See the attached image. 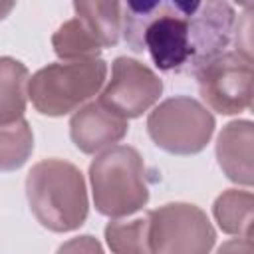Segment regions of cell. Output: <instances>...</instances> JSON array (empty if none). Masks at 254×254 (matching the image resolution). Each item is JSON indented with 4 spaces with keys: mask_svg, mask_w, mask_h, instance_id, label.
<instances>
[{
    "mask_svg": "<svg viewBox=\"0 0 254 254\" xmlns=\"http://www.w3.org/2000/svg\"><path fill=\"white\" fill-rule=\"evenodd\" d=\"M34 151V133L26 119L0 125V173L18 171Z\"/></svg>",
    "mask_w": 254,
    "mask_h": 254,
    "instance_id": "15",
    "label": "cell"
},
{
    "mask_svg": "<svg viewBox=\"0 0 254 254\" xmlns=\"http://www.w3.org/2000/svg\"><path fill=\"white\" fill-rule=\"evenodd\" d=\"M75 16L93 34L101 50L115 48L121 38L123 26V4L121 2H101V0H77L73 2Z\"/></svg>",
    "mask_w": 254,
    "mask_h": 254,
    "instance_id": "12",
    "label": "cell"
},
{
    "mask_svg": "<svg viewBox=\"0 0 254 254\" xmlns=\"http://www.w3.org/2000/svg\"><path fill=\"white\" fill-rule=\"evenodd\" d=\"M216 254H252V238L238 236L234 240H228L216 250Z\"/></svg>",
    "mask_w": 254,
    "mask_h": 254,
    "instance_id": "18",
    "label": "cell"
},
{
    "mask_svg": "<svg viewBox=\"0 0 254 254\" xmlns=\"http://www.w3.org/2000/svg\"><path fill=\"white\" fill-rule=\"evenodd\" d=\"M212 216L218 228L232 236L252 238L254 196L250 190L226 189L212 202Z\"/></svg>",
    "mask_w": 254,
    "mask_h": 254,
    "instance_id": "13",
    "label": "cell"
},
{
    "mask_svg": "<svg viewBox=\"0 0 254 254\" xmlns=\"http://www.w3.org/2000/svg\"><path fill=\"white\" fill-rule=\"evenodd\" d=\"M26 198L36 220L58 234L77 230L89 212L83 173L69 161L44 159L26 177Z\"/></svg>",
    "mask_w": 254,
    "mask_h": 254,
    "instance_id": "2",
    "label": "cell"
},
{
    "mask_svg": "<svg viewBox=\"0 0 254 254\" xmlns=\"http://www.w3.org/2000/svg\"><path fill=\"white\" fill-rule=\"evenodd\" d=\"M163 93V79L143 62L119 56L111 64V79L97 101L123 119H137L149 111Z\"/></svg>",
    "mask_w": 254,
    "mask_h": 254,
    "instance_id": "8",
    "label": "cell"
},
{
    "mask_svg": "<svg viewBox=\"0 0 254 254\" xmlns=\"http://www.w3.org/2000/svg\"><path fill=\"white\" fill-rule=\"evenodd\" d=\"M28 67L10 56H0V125L24 119L28 103Z\"/></svg>",
    "mask_w": 254,
    "mask_h": 254,
    "instance_id": "11",
    "label": "cell"
},
{
    "mask_svg": "<svg viewBox=\"0 0 254 254\" xmlns=\"http://www.w3.org/2000/svg\"><path fill=\"white\" fill-rule=\"evenodd\" d=\"M254 123L250 119H236L222 127L216 137V161L228 181L252 187L254 185Z\"/></svg>",
    "mask_w": 254,
    "mask_h": 254,
    "instance_id": "10",
    "label": "cell"
},
{
    "mask_svg": "<svg viewBox=\"0 0 254 254\" xmlns=\"http://www.w3.org/2000/svg\"><path fill=\"white\" fill-rule=\"evenodd\" d=\"M56 254H105L101 242L91 234H81L75 238L65 240Z\"/></svg>",
    "mask_w": 254,
    "mask_h": 254,
    "instance_id": "17",
    "label": "cell"
},
{
    "mask_svg": "<svg viewBox=\"0 0 254 254\" xmlns=\"http://www.w3.org/2000/svg\"><path fill=\"white\" fill-rule=\"evenodd\" d=\"M16 8V4L14 2H0V20H4L12 10Z\"/></svg>",
    "mask_w": 254,
    "mask_h": 254,
    "instance_id": "19",
    "label": "cell"
},
{
    "mask_svg": "<svg viewBox=\"0 0 254 254\" xmlns=\"http://www.w3.org/2000/svg\"><path fill=\"white\" fill-rule=\"evenodd\" d=\"M147 218L109 220L105 224V242L113 254H149Z\"/></svg>",
    "mask_w": 254,
    "mask_h": 254,
    "instance_id": "16",
    "label": "cell"
},
{
    "mask_svg": "<svg viewBox=\"0 0 254 254\" xmlns=\"http://www.w3.org/2000/svg\"><path fill=\"white\" fill-rule=\"evenodd\" d=\"M236 12L220 0H133L123 4L121 32L133 52H147L155 67L196 73L226 52Z\"/></svg>",
    "mask_w": 254,
    "mask_h": 254,
    "instance_id": "1",
    "label": "cell"
},
{
    "mask_svg": "<svg viewBox=\"0 0 254 254\" xmlns=\"http://www.w3.org/2000/svg\"><path fill=\"white\" fill-rule=\"evenodd\" d=\"M107 79V62L101 58L81 62H56L28 79V99L48 117H64L95 97Z\"/></svg>",
    "mask_w": 254,
    "mask_h": 254,
    "instance_id": "4",
    "label": "cell"
},
{
    "mask_svg": "<svg viewBox=\"0 0 254 254\" xmlns=\"http://www.w3.org/2000/svg\"><path fill=\"white\" fill-rule=\"evenodd\" d=\"M196 87L204 107L220 115H238L252 105V60L224 52L206 62L196 73Z\"/></svg>",
    "mask_w": 254,
    "mask_h": 254,
    "instance_id": "7",
    "label": "cell"
},
{
    "mask_svg": "<svg viewBox=\"0 0 254 254\" xmlns=\"http://www.w3.org/2000/svg\"><path fill=\"white\" fill-rule=\"evenodd\" d=\"M216 121L210 109L189 95H175L161 101L147 117L151 141L171 155L200 153L214 133Z\"/></svg>",
    "mask_w": 254,
    "mask_h": 254,
    "instance_id": "5",
    "label": "cell"
},
{
    "mask_svg": "<svg viewBox=\"0 0 254 254\" xmlns=\"http://www.w3.org/2000/svg\"><path fill=\"white\" fill-rule=\"evenodd\" d=\"M93 206L109 218L129 216L149 202L145 161L131 145H115L89 163Z\"/></svg>",
    "mask_w": 254,
    "mask_h": 254,
    "instance_id": "3",
    "label": "cell"
},
{
    "mask_svg": "<svg viewBox=\"0 0 254 254\" xmlns=\"http://www.w3.org/2000/svg\"><path fill=\"white\" fill-rule=\"evenodd\" d=\"M149 254H210L216 230L190 202H167L147 212Z\"/></svg>",
    "mask_w": 254,
    "mask_h": 254,
    "instance_id": "6",
    "label": "cell"
},
{
    "mask_svg": "<svg viewBox=\"0 0 254 254\" xmlns=\"http://www.w3.org/2000/svg\"><path fill=\"white\" fill-rule=\"evenodd\" d=\"M127 131V119L115 115L97 99L81 105L69 119V137L85 155H95L115 147V143H119Z\"/></svg>",
    "mask_w": 254,
    "mask_h": 254,
    "instance_id": "9",
    "label": "cell"
},
{
    "mask_svg": "<svg viewBox=\"0 0 254 254\" xmlns=\"http://www.w3.org/2000/svg\"><path fill=\"white\" fill-rule=\"evenodd\" d=\"M52 48L56 56L64 62H81L95 60L101 54V46L93 38V34L85 28V24L73 16L65 20L52 36Z\"/></svg>",
    "mask_w": 254,
    "mask_h": 254,
    "instance_id": "14",
    "label": "cell"
}]
</instances>
